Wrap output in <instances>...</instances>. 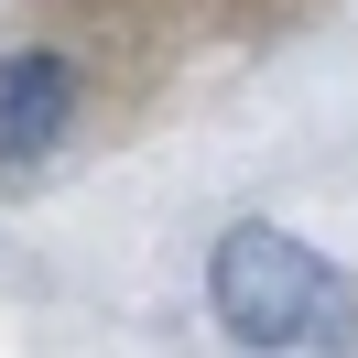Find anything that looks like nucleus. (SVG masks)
Masks as SVG:
<instances>
[{
  "label": "nucleus",
  "instance_id": "f257e3e1",
  "mask_svg": "<svg viewBox=\"0 0 358 358\" xmlns=\"http://www.w3.org/2000/svg\"><path fill=\"white\" fill-rule=\"evenodd\" d=\"M206 304L239 348H358V282L293 228H228L206 261Z\"/></svg>",
  "mask_w": 358,
  "mask_h": 358
},
{
  "label": "nucleus",
  "instance_id": "f03ea898",
  "mask_svg": "<svg viewBox=\"0 0 358 358\" xmlns=\"http://www.w3.org/2000/svg\"><path fill=\"white\" fill-rule=\"evenodd\" d=\"M76 66L66 55H0V174H22V163H44L55 141L76 131Z\"/></svg>",
  "mask_w": 358,
  "mask_h": 358
}]
</instances>
